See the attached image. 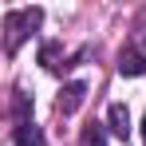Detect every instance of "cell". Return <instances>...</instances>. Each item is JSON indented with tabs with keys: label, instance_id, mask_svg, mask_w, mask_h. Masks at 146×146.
Listing matches in <instances>:
<instances>
[{
	"label": "cell",
	"instance_id": "6da1fadb",
	"mask_svg": "<svg viewBox=\"0 0 146 146\" xmlns=\"http://www.w3.org/2000/svg\"><path fill=\"white\" fill-rule=\"evenodd\" d=\"M40 20H44V8H12V12H4V51L16 55V48L28 40L32 28H40Z\"/></svg>",
	"mask_w": 146,
	"mask_h": 146
},
{
	"label": "cell",
	"instance_id": "7a4b0ae2",
	"mask_svg": "<svg viewBox=\"0 0 146 146\" xmlns=\"http://www.w3.org/2000/svg\"><path fill=\"white\" fill-rule=\"evenodd\" d=\"M119 75H146V16L134 24L119 51Z\"/></svg>",
	"mask_w": 146,
	"mask_h": 146
},
{
	"label": "cell",
	"instance_id": "3957f363",
	"mask_svg": "<svg viewBox=\"0 0 146 146\" xmlns=\"http://www.w3.org/2000/svg\"><path fill=\"white\" fill-rule=\"evenodd\" d=\"M83 99H87V83H83V79H75V83H67V87L59 91L55 107H59V115H75V111L83 107Z\"/></svg>",
	"mask_w": 146,
	"mask_h": 146
},
{
	"label": "cell",
	"instance_id": "277c9868",
	"mask_svg": "<svg viewBox=\"0 0 146 146\" xmlns=\"http://www.w3.org/2000/svg\"><path fill=\"white\" fill-rule=\"evenodd\" d=\"M107 126L119 138H130V111H126V103H111L107 107Z\"/></svg>",
	"mask_w": 146,
	"mask_h": 146
},
{
	"label": "cell",
	"instance_id": "5b68a950",
	"mask_svg": "<svg viewBox=\"0 0 146 146\" xmlns=\"http://www.w3.org/2000/svg\"><path fill=\"white\" fill-rule=\"evenodd\" d=\"M12 142H16V146H44V134H40V126H36V122L28 119V122H16Z\"/></svg>",
	"mask_w": 146,
	"mask_h": 146
},
{
	"label": "cell",
	"instance_id": "8992f818",
	"mask_svg": "<svg viewBox=\"0 0 146 146\" xmlns=\"http://www.w3.org/2000/svg\"><path fill=\"white\" fill-rule=\"evenodd\" d=\"M79 146H107V130L91 122V126H83V134H79Z\"/></svg>",
	"mask_w": 146,
	"mask_h": 146
},
{
	"label": "cell",
	"instance_id": "52a82bcc",
	"mask_svg": "<svg viewBox=\"0 0 146 146\" xmlns=\"http://www.w3.org/2000/svg\"><path fill=\"white\" fill-rule=\"evenodd\" d=\"M59 55H63L59 44H44V48H40V63H44L48 71H55V67H59Z\"/></svg>",
	"mask_w": 146,
	"mask_h": 146
},
{
	"label": "cell",
	"instance_id": "ba28073f",
	"mask_svg": "<svg viewBox=\"0 0 146 146\" xmlns=\"http://www.w3.org/2000/svg\"><path fill=\"white\" fill-rule=\"evenodd\" d=\"M142 134H146V119H142Z\"/></svg>",
	"mask_w": 146,
	"mask_h": 146
}]
</instances>
